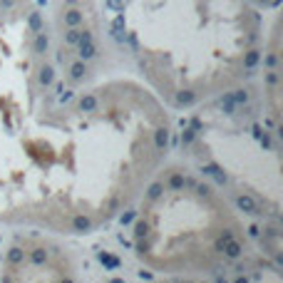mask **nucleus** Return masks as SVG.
I'll return each mask as SVG.
<instances>
[{"instance_id": "5", "label": "nucleus", "mask_w": 283, "mask_h": 283, "mask_svg": "<svg viewBox=\"0 0 283 283\" xmlns=\"http://www.w3.org/2000/svg\"><path fill=\"white\" fill-rule=\"evenodd\" d=\"M253 3H256V5H261V8H273V10H276L281 0H253Z\"/></svg>"}, {"instance_id": "1", "label": "nucleus", "mask_w": 283, "mask_h": 283, "mask_svg": "<svg viewBox=\"0 0 283 283\" xmlns=\"http://www.w3.org/2000/svg\"><path fill=\"white\" fill-rule=\"evenodd\" d=\"M117 55L94 0H0V224L87 236L162 169L172 114Z\"/></svg>"}, {"instance_id": "2", "label": "nucleus", "mask_w": 283, "mask_h": 283, "mask_svg": "<svg viewBox=\"0 0 283 283\" xmlns=\"http://www.w3.org/2000/svg\"><path fill=\"white\" fill-rule=\"evenodd\" d=\"M114 50L172 109H196L238 87L263 62L253 0H102Z\"/></svg>"}, {"instance_id": "3", "label": "nucleus", "mask_w": 283, "mask_h": 283, "mask_svg": "<svg viewBox=\"0 0 283 283\" xmlns=\"http://www.w3.org/2000/svg\"><path fill=\"white\" fill-rule=\"evenodd\" d=\"M132 248L159 276L199 278L246 256V226L231 199L204 174L169 164L137 196Z\"/></svg>"}, {"instance_id": "4", "label": "nucleus", "mask_w": 283, "mask_h": 283, "mask_svg": "<svg viewBox=\"0 0 283 283\" xmlns=\"http://www.w3.org/2000/svg\"><path fill=\"white\" fill-rule=\"evenodd\" d=\"M75 263L62 246L45 238H25L8 248L3 281H72Z\"/></svg>"}]
</instances>
